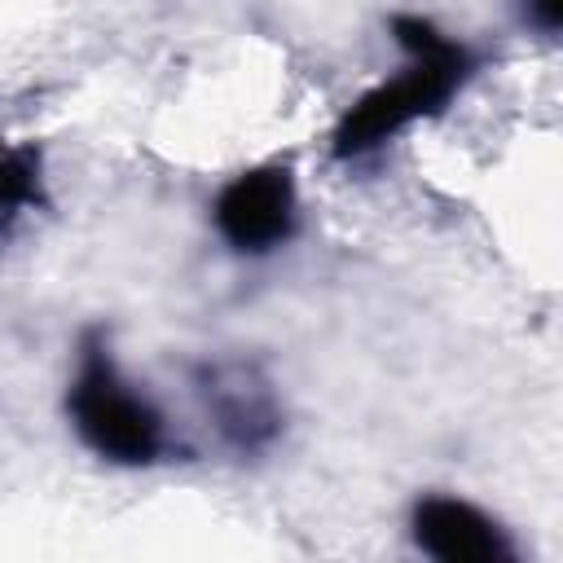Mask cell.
Instances as JSON below:
<instances>
[{
	"label": "cell",
	"instance_id": "1",
	"mask_svg": "<svg viewBox=\"0 0 563 563\" xmlns=\"http://www.w3.org/2000/svg\"><path fill=\"white\" fill-rule=\"evenodd\" d=\"M391 31L409 48V66L396 79L369 88L339 119V128H334V154L339 158L369 154L374 145L391 141L405 123L435 114L457 92V84L471 75V53L462 44H453L449 35H440L427 18L400 13V18H391Z\"/></svg>",
	"mask_w": 563,
	"mask_h": 563
},
{
	"label": "cell",
	"instance_id": "2",
	"mask_svg": "<svg viewBox=\"0 0 563 563\" xmlns=\"http://www.w3.org/2000/svg\"><path fill=\"white\" fill-rule=\"evenodd\" d=\"M70 418H75V431L84 435V444L110 462H123V466H145L158 457L163 449V418L158 409L136 396L114 361L106 356V347L88 343L84 347V365L75 374V387H70Z\"/></svg>",
	"mask_w": 563,
	"mask_h": 563
},
{
	"label": "cell",
	"instance_id": "3",
	"mask_svg": "<svg viewBox=\"0 0 563 563\" xmlns=\"http://www.w3.org/2000/svg\"><path fill=\"white\" fill-rule=\"evenodd\" d=\"M216 229L233 251H273L295 229L290 167H251L233 176L216 198Z\"/></svg>",
	"mask_w": 563,
	"mask_h": 563
},
{
	"label": "cell",
	"instance_id": "4",
	"mask_svg": "<svg viewBox=\"0 0 563 563\" xmlns=\"http://www.w3.org/2000/svg\"><path fill=\"white\" fill-rule=\"evenodd\" d=\"M413 541L440 563H510L506 532L457 497H422L413 506Z\"/></svg>",
	"mask_w": 563,
	"mask_h": 563
},
{
	"label": "cell",
	"instance_id": "5",
	"mask_svg": "<svg viewBox=\"0 0 563 563\" xmlns=\"http://www.w3.org/2000/svg\"><path fill=\"white\" fill-rule=\"evenodd\" d=\"M207 400L220 418V431L242 444V449H260L273 440L277 431V409H273V396L268 387L242 369V365H229V369H211L207 378Z\"/></svg>",
	"mask_w": 563,
	"mask_h": 563
},
{
	"label": "cell",
	"instance_id": "6",
	"mask_svg": "<svg viewBox=\"0 0 563 563\" xmlns=\"http://www.w3.org/2000/svg\"><path fill=\"white\" fill-rule=\"evenodd\" d=\"M40 198V163L31 150L0 145V224Z\"/></svg>",
	"mask_w": 563,
	"mask_h": 563
},
{
	"label": "cell",
	"instance_id": "7",
	"mask_svg": "<svg viewBox=\"0 0 563 563\" xmlns=\"http://www.w3.org/2000/svg\"><path fill=\"white\" fill-rule=\"evenodd\" d=\"M528 13L537 18V26L554 31V26H559V18H563V0H528Z\"/></svg>",
	"mask_w": 563,
	"mask_h": 563
}]
</instances>
